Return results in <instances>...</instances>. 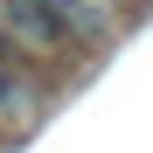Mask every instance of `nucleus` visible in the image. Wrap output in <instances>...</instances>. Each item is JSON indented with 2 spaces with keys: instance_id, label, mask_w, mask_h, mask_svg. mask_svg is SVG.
I'll return each instance as SVG.
<instances>
[{
  "instance_id": "f257e3e1",
  "label": "nucleus",
  "mask_w": 153,
  "mask_h": 153,
  "mask_svg": "<svg viewBox=\"0 0 153 153\" xmlns=\"http://www.w3.org/2000/svg\"><path fill=\"white\" fill-rule=\"evenodd\" d=\"M0 28L28 49H63L70 35L91 28V14L76 0H0Z\"/></svg>"
},
{
  "instance_id": "f03ea898",
  "label": "nucleus",
  "mask_w": 153,
  "mask_h": 153,
  "mask_svg": "<svg viewBox=\"0 0 153 153\" xmlns=\"http://www.w3.org/2000/svg\"><path fill=\"white\" fill-rule=\"evenodd\" d=\"M111 7H118V0H111Z\"/></svg>"
}]
</instances>
